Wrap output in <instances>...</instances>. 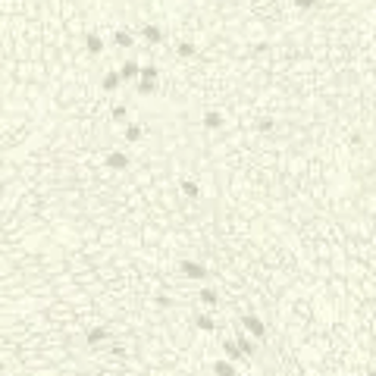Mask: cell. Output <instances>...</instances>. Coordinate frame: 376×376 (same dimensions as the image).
Segmentation results:
<instances>
[{"mask_svg":"<svg viewBox=\"0 0 376 376\" xmlns=\"http://www.w3.org/2000/svg\"><path fill=\"white\" fill-rule=\"evenodd\" d=\"M182 194H185V198H198V194H201V185L194 182V179H185V182H182Z\"/></svg>","mask_w":376,"mask_h":376,"instance_id":"cell-14","label":"cell"},{"mask_svg":"<svg viewBox=\"0 0 376 376\" xmlns=\"http://www.w3.org/2000/svg\"><path fill=\"white\" fill-rule=\"evenodd\" d=\"M104 163L110 166V169H125L132 160H129V154H122V151H110V154L104 157Z\"/></svg>","mask_w":376,"mask_h":376,"instance_id":"cell-3","label":"cell"},{"mask_svg":"<svg viewBox=\"0 0 376 376\" xmlns=\"http://www.w3.org/2000/svg\"><path fill=\"white\" fill-rule=\"evenodd\" d=\"M85 338H88V345H100L104 338H107V329H104V326H91Z\"/></svg>","mask_w":376,"mask_h":376,"instance_id":"cell-11","label":"cell"},{"mask_svg":"<svg viewBox=\"0 0 376 376\" xmlns=\"http://www.w3.org/2000/svg\"><path fill=\"white\" fill-rule=\"evenodd\" d=\"M238 348H242V354H245V357L254 354V342H251V338H238Z\"/></svg>","mask_w":376,"mask_h":376,"instance_id":"cell-20","label":"cell"},{"mask_svg":"<svg viewBox=\"0 0 376 376\" xmlns=\"http://www.w3.org/2000/svg\"><path fill=\"white\" fill-rule=\"evenodd\" d=\"M119 85H122V76H119V73H113V69H110V73H107V76L100 79V88H104V91H116Z\"/></svg>","mask_w":376,"mask_h":376,"instance_id":"cell-8","label":"cell"},{"mask_svg":"<svg viewBox=\"0 0 376 376\" xmlns=\"http://www.w3.org/2000/svg\"><path fill=\"white\" fill-rule=\"evenodd\" d=\"M213 376H238V370L232 361H217L213 364Z\"/></svg>","mask_w":376,"mask_h":376,"instance_id":"cell-9","label":"cell"},{"mask_svg":"<svg viewBox=\"0 0 376 376\" xmlns=\"http://www.w3.org/2000/svg\"><path fill=\"white\" fill-rule=\"evenodd\" d=\"M157 73H160L157 66H141V76H148V79H157Z\"/></svg>","mask_w":376,"mask_h":376,"instance_id":"cell-21","label":"cell"},{"mask_svg":"<svg viewBox=\"0 0 376 376\" xmlns=\"http://www.w3.org/2000/svg\"><path fill=\"white\" fill-rule=\"evenodd\" d=\"M311 7H317V0H298V10H311Z\"/></svg>","mask_w":376,"mask_h":376,"instance_id":"cell-23","label":"cell"},{"mask_svg":"<svg viewBox=\"0 0 376 376\" xmlns=\"http://www.w3.org/2000/svg\"><path fill=\"white\" fill-rule=\"evenodd\" d=\"M223 351H226V357H229L232 364H238L242 357H245L242 348H238V342H232V338H223Z\"/></svg>","mask_w":376,"mask_h":376,"instance_id":"cell-6","label":"cell"},{"mask_svg":"<svg viewBox=\"0 0 376 376\" xmlns=\"http://www.w3.org/2000/svg\"><path fill=\"white\" fill-rule=\"evenodd\" d=\"M110 113H113V122H125V119H129V110H125L122 104H119V107H113Z\"/></svg>","mask_w":376,"mask_h":376,"instance_id":"cell-19","label":"cell"},{"mask_svg":"<svg viewBox=\"0 0 376 376\" xmlns=\"http://www.w3.org/2000/svg\"><path fill=\"white\" fill-rule=\"evenodd\" d=\"M367 376H376V370H367Z\"/></svg>","mask_w":376,"mask_h":376,"instance_id":"cell-24","label":"cell"},{"mask_svg":"<svg viewBox=\"0 0 376 376\" xmlns=\"http://www.w3.org/2000/svg\"><path fill=\"white\" fill-rule=\"evenodd\" d=\"M122 138H125V141H132V145H138V141L145 138V129H141L138 122H129V125H125V132H122Z\"/></svg>","mask_w":376,"mask_h":376,"instance_id":"cell-7","label":"cell"},{"mask_svg":"<svg viewBox=\"0 0 376 376\" xmlns=\"http://www.w3.org/2000/svg\"><path fill=\"white\" fill-rule=\"evenodd\" d=\"M201 301L210 304V307H217V301H220V298H217V292H213V289H201Z\"/></svg>","mask_w":376,"mask_h":376,"instance_id":"cell-18","label":"cell"},{"mask_svg":"<svg viewBox=\"0 0 376 376\" xmlns=\"http://www.w3.org/2000/svg\"><path fill=\"white\" fill-rule=\"evenodd\" d=\"M204 125H207V129H220V125H223V116H220V113H204Z\"/></svg>","mask_w":376,"mask_h":376,"instance_id":"cell-17","label":"cell"},{"mask_svg":"<svg viewBox=\"0 0 376 376\" xmlns=\"http://www.w3.org/2000/svg\"><path fill=\"white\" fill-rule=\"evenodd\" d=\"M119 76H122V82H138L141 66H138L135 60H125V63H122V69H119Z\"/></svg>","mask_w":376,"mask_h":376,"instance_id":"cell-4","label":"cell"},{"mask_svg":"<svg viewBox=\"0 0 376 376\" xmlns=\"http://www.w3.org/2000/svg\"><path fill=\"white\" fill-rule=\"evenodd\" d=\"M100 50H104L100 35H88V53H100Z\"/></svg>","mask_w":376,"mask_h":376,"instance_id":"cell-16","label":"cell"},{"mask_svg":"<svg viewBox=\"0 0 376 376\" xmlns=\"http://www.w3.org/2000/svg\"><path fill=\"white\" fill-rule=\"evenodd\" d=\"M194 323H198V329H204V332H213V329H217V323H213V317H207V314H201L198 320H194Z\"/></svg>","mask_w":376,"mask_h":376,"instance_id":"cell-15","label":"cell"},{"mask_svg":"<svg viewBox=\"0 0 376 376\" xmlns=\"http://www.w3.org/2000/svg\"><path fill=\"white\" fill-rule=\"evenodd\" d=\"M141 38H145L148 44H160V41H163V31H160V25L148 22L145 28H141Z\"/></svg>","mask_w":376,"mask_h":376,"instance_id":"cell-5","label":"cell"},{"mask_svg":"<svg viewBox=\"0 0 376 376\" xmlns=\"http://www.w3.org/2000/svg\"><path fill=\"white\" fill-rule=\"evenodd\" d=\"M157 304H160V307H173V298H166V295H157Z\"/></svg>","mask_w":376,"mask_h":376,"instance_id":"cell-22","label":"cell"},{"mask_svg":"<svg viewBox=\"0 0 376 376\" xmlns=\"http://www.w3.org/2000/svg\"><path fill=\"white\" fill-rule=\"evenodd\" d=\"M135 88H138V94H154V91H157V79H148V76H138V82H135Z\"/></svg>","mask_w":376,"mask_h":376,"instance_id":"cell-10","label":"cell"},{"mask_svg":"<svg viewBox=\"0 0 376 376\" xmlns=\"http://www.w3.org/2000/svg\"><path fill=\"white\" fill-rule=\"evenodd\" d=\"M179 273L188 276V279H207V266L194 263V260H185V263H179Z\"/></svg>","mask_w":376,"mask_h":376,"instance_id":"cell-2","label":"cell"},{"mask_svg":"<svg viewBox=\"0 0 376 376\" xmlns=\"http://www.w3.org/2000/svg\"><path fill=\"white\" fill-rule=\"evenodd\" d=\"M176 53H179L182 60H188V57H194V53H198V47H194L191 41H179V44H176Z\"/></svg>","mask_w":376,"mask_h":376,"instance_id":"cell-12","label":"cell"},{"mask_svg":"<svg viewBox=\"0 0 376 376\" xmlns=\"http://www.w3.org/2000/svg\"><path fill=\"white\" fill-rule=\"evenodd\" d=\"M242 326L251 332V338H263V332H266V329H263V320L254 317V314H245V317H242Z\"/></svg>","mask_w":376,"mask_h":376,"instance_id":"cell-1","label":"cell"},{"mask_svg":"<svg viewBox=\"0 0 376 376\" xmlns=\"http://www.w3.org/2000/svg\"><path fill=\"white\" fill-rule=\"evenodd\" d=\"M113 44H116V47H125V50H129V47L135 44V38H132L129 31H116V35H113Z\"/></svg>","mask_w":376,"mask_h":376,"instance_id":"cell-13","label":"cell"}]
</instances>
